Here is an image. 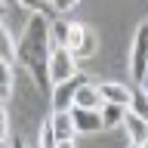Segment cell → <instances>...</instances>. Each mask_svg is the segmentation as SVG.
<instances>
[{
  "label": "cell",
  "instance_id": "1",
  "mask_svg": "<svg viewBox=\"0 0 148 148\" xmlns=\"http://www.w3.org/2000/svg\"><path fill=\"white\" fill-rule=\"evenodd\" d=\"M49 18L46 12H31L25 22V31L16 40V62L28 68V74L34 77V83L43 92H49V74H46V59H49Z\"/></svg>",
  "mask_w": 148,
  "mask_h": 148
},
{
  "label": "cell",
  "instance_id": "2",
  "mask_svg": "<svg viewBox=\"0 0 148 148\" xmlns=\"http://www.w3.org/2000/svg\"><path fill=\"white\" fill-rule=\"evenodd\" d=\"M46 74H49V83H59V80H68V77H74V74H80V71H77V59L71 56L68 46H62V43L49 46Z\"/></svg>",
  "mask_w": 148,
  "mask_h": 148
},
{
  "label": "cell",
  "instance_id": "3",
  "mask_svg": "<svg viewBox=\"0 0 148 148\" xmlns=\"http://www.w3.org/2000/svg\"><path fill=\"white\" fill-rule=\"evenodd\" d=\"M130 74L139 86H145V74H148V22L136 28L133 37V53H130Z\"/></svg>",
  "mask_w": 148,
  "mask_h": 148
},
{
  "label": "cell",
  "instance_id": "4",
  "mask_svg": "<svg viewBox=\"0 0 148 148\" xmlns=\"http://www.w3.org/2000/svg\"><path fill=\"white\" fill-rule=\"evenodd\" d=\"M49 123H53V133H56V145H74L77 142V130H74V120L68 111H53V117H49Z\"/></svg>",
  "mask_w": 148,
  "mask_h": 148
},
{
  "label": "cell",
  "instance_id": "5",
  "mask_svg": "<svg viewBox=\"0 0 148 148\" xmlns=\"http://www.w3.org/2000/svg\"><path fill=\"white\" fill-rule=\"evenodd\" d=\"M123 130H127V136H130V145H145L148 142V117H142V114H136V111H123Z\"/></svg>",
  "mask_w": 148,
  "mask_h": 148
},
{
  "label": "cell",
  "instance_id": "6",
  "mask_svg": "<svg viewBox=\"0 0 148 148\" xmlns=\"http://www.w3.org/2000/svg\"><path fill=\"white\" fill-rule=\"evenodd\" d=\"M80 80H83L80 74H74V77H68V80H59V83L49 86V92H53V111H68V108H71L74 90H77Z\"/></svg>",
  "mask_w": 148,
  "mask_h": 148
},
{
  "label": "cell",
  "instance_id": "7",
  "mask_svg": "<svg viewBox=\"0 0 148 148\" xmlns=\"http://www.w3.org/2000/svg\"><path fill=\"white\" fill-rule=\"evenodd\" d=\"M68 114H71L74 130H77V133H99V130H102L99 108H80V105H71Z\"/></svg>",
  "mask_w": 148,
  "mask_h": 148
},
{
  "label": "cell",
  "instance_id": "8",
  "mask_svg": "<svg viewBox=\"0 0 148 148\" xmlns=\"http://www.w3.org/2000/svg\"><path fill=\"white\" fill-rule=\"evenodd\" d=\"M71 105H80V108H99V105H102V96H99V90H96L92 83L80 80V83H77V90H74Z\"/></svg>",
  "mask_w": 148,
  "mask_h": 148
},
{
  "label": "cell",
  "instance_id": "9",
  "mask_svg": "<svg viewBox=\"0 0 148 148\" xmlns=\"http://www.w3.org/2000/svg\"><path fill=\"white\" fill-rule=\"evenodd\" d=\"M96 90H99L102 102H117V105H127L130 102V86H123V83H117V80H105V83H99Z\"/></svg>",
  "mask_w": 148,
  "mask_h": 148
},
{
  "label": "cell",
  "instance_id": "10",
  "mask_svg": "<svg viewBox=\"0 0 148 148\" xmlns=\"http://www.w3.org/2000/svg\"><path fill=\"white\" fill-rule=\"evenodd\" d=\"M123 111H127V105H117V102H102V105H99V117H102V130L120 127V120H123Z\"/></svg>",
  "mask_w": 148,
  "mask_h": 148
},
{
  "label": "cell",
  "instance_id": "11",
  "mask_svg": "<svg viewBox=\"0 0 148 148\" xmlns=\"http://www.w3.org/2000/svg\"><path fill=\"white\" fill-rule=\"evenodd\" d=\"M96 46H99L96 31H92V28H83V40H80V46L74 49V59H77V62H80V59H92V56H96Z\"/></svg>",
  "mask_w": 148,
  "mask_h": 148
},
{
  "label": "cell",
  "instance_id": "12",
  "mask_svg": "<svg viewBox=\"0 0 148 148\" xmlns=\"http://www.w3.org/2000/svg\"><path fill=\"white\" fill-rule=\"evenodd\" d=\"M12 86H16L12 62H3V59H0V102H6L9 96H12Z\"/></svg>",
  "mask_w": 148,
  "mask_h": 148
},
{
  "label": "cell",
  "instance_id": "13",
  "mask_svg": "<svg viewBox=\"0 0 148 148\" xmlns=\"http://www.w3.org/2000/svg\"><path fill=\"white\" fill-rule=\"evenodd\" d=\"M0 59L3 62H16V40H12V34L3 25H0Z\"/></svg>",
  "mask_w": 148,
  "mask_h": 148
},
{
  "label": "cell",
  "instance_id": "14",
  "mask_svg": "<svg viewBox=\"0 0 148 148\" xmlns=\"http://www.w3.org/2000/svg\"><path fill=\"white\" fill-rule=\"evenodd\" d=\"M37 145H40V148H56V133H53V123H49V117H46V120H43V127H40Z\"/></svg>",
  "mask_w": 148,
  "mask_h": 148
},
{
  "label": "cell",
  "instance_id": "15",
  "mask_svg": "<svg viewBox=\"0 0 148 148\" xmlns=\"http://www.w3.org/2000/svg\"><path fill=\"white\" fill-rule=\"evenodd\" d=\"M9 139V114H6V105L0 102V142Z\"/></svg>",
  "mask_w": 148,
  "mask_h": 148
},
{
  "label": "cell",
  "instance_id": "16",
  "mask_svg": "<svg viewBox=\"0 0 148 148\" xmlns=\"http://www.w3.org/2000/svg\"><path fill=\"white\" fill-rule=\"evenodd\" d=\"M53 3V9L56 12H68V9H74L77 6V0H49Z\"/></svg>",
  "mask_w": 148,
  "mask_h": 148
},
{
  "label": "cell",
  "instance_id": "17",
  "mask_svg": "<svg viewBox=\"0 0 148 148\" xmlns=\"http://www.w3.org/2000/svg\"><path fill=\"white\" fill-rule=\"evenodd\" d=\"M22 6H28L31 12H43V0H18Z\"/></svg>",
  "mask_w": 148,
  "mask_h": 148
},
{
  "label": "cell",
  "instance_id": "18",
  "mask_svg": "<svg viewBox=\"0 0 148 148\" xmlns=\"http://www.w3.org/2000/svg\"><path fill=\"white\" fill-rule=\"evenodd\" d=\"M0 9H3V0H0Z\"/></svg>",
  "mask_w": 148,
  "mask_h": 148
},
{
  "label": "cell",
  "instance_id": "19",
  "mask_svg": "<svg viewBox=\"0 0 148 148\" xmlns=\"http://www.w3.org/2000/svg\"><path fill=\"white\" fill-rule=\"evenodd\" d=\"M0 145H3V142H0Z\"/></svg>",
  "mask_w": 148,
  "mask_h": 148
}]
</instances>
